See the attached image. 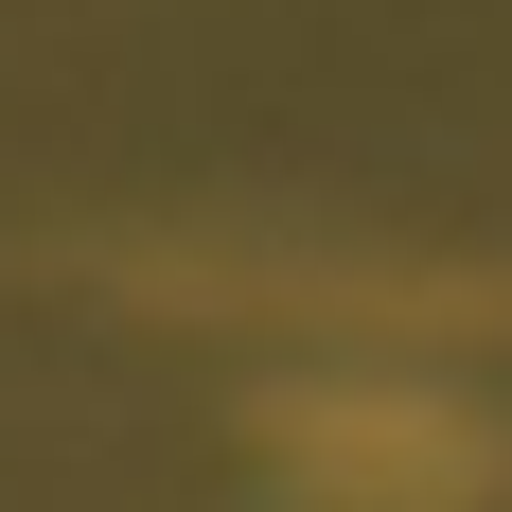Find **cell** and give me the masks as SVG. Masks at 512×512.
<instances>
[{"instance_id": "obj_1", "label": "cell", "mask_w": 512, "mask_h": 512, "mask_svg": "<svg viewBox=\"0 0 512 512\" xmlns=\"http://www.w3.org/2000/svg\"><path fill=\"white\" fill-rule=\"evenodd\" d=\"M283 460H301L336 512H460V495H495V424H477L460 389L318 371V389H283Z\"/></svg>"}]
</instances>
